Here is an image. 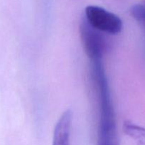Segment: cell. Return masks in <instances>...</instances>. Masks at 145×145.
Segmentation results:
<instances>
[{
  "label": "cell",
  "mask_w": 145,
  "mask_h": 145,
  "mask_svg": "<svg viewBox=\"0 0 145 145\" xmlns=\"http://www.w3.org/2000/svg\"><path fill=\"white\" fill-rule=\"evenodd\" d=\"M72 122V111L65 110L55 124L52 145H70Z\"/></svg>",
  "instance_id": "obj_3"
},
{
  "label": "cell",
  "mask_w": 145,
  "mask_h": 145,
  "mask_svg": "<svg viewBox=\"0 0 145 145\" xmlns=\"http://www.w3.org/2000/svg\"><path fill=\"white\" fill-rule=\"evenodd\" d=\"M123 131L139 144L145 145V128L127 121L123 125Z\"/></svg>",
  "instance_id": "obj_4"
},
{
  "label": "cell",
  "mask_w": 145,
  "mask_h": 145,
  "mask_svg": "<svg viewBox=\"0 0 145 145\" xmlns=\"http://www.w3.org/2000/svg\"><path fill=\"white\" fill-rule=\"evenodd\" d=\"M84 18L97 31L109 35H117L123 27L122 20L118 16L98 6H88Z\"/></svg>",
  "instance_id": "obj_1"
},
{
  "label": "cell",
  "mask_w": 145,
  "mask_h": 145,
  "mask_svg": "<svg viewBox=\"0 0 145 145\" xmlns=\"http://www.w3.org/2000/svg\"><path fill=\"white\" fill-rule=\"evenodd\" d=\"M130 14L142 28L145 38V4L134 5L130 8Z\"/></svg>",
  "instance_id": "obj_5"
},
{
  "label": "cell",
  "mask_w": 145,
  "mask_h": 145,
  "mask_svg": "<svg viewBox=\"0 0 145 145\" xmlns=\"http://www.w3.org/2000/svg\"><path fill=\"white\" fill-rule=\"evenodd\" d=\"M102 33L92 28L84 18L80 25V34L84 50L90 61L102 59L107 42Z\"/></svg>",
  "instance_id": "obj_2"
},
{
  "label": "cell",
  "mask_w": 145,
  "mask_h": 145,
  "mask_svg": "<svg viewBox=\"0 0 145 145\" xmlns=\"http://www.w3.org/2000/svg\"><path fill=\"white\" fill-rule=\"evenodd\" d=\"M98 145H118V143H112V142H98Z\"/></svg>",
  "instance_id": "obj_6"
}]
</instances>
